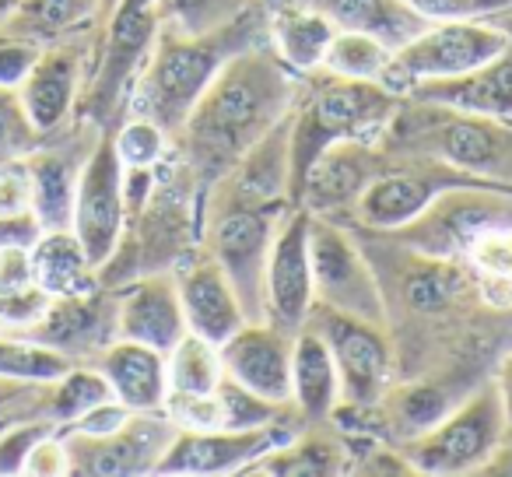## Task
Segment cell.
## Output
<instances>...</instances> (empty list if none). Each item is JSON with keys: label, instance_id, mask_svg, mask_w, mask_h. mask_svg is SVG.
Listing matches in <instances>:
<instances>
[{"label": "cell", "instance_id": "e575fe53", "mask_svg": "<svg viewBox=\"0 0 512 477\" xmlns=\"http://www.w3.org/2000/svg\"><path fill=\"white\" fill-rule=\"evenodd\" d=\"M109 134H113L123 169H158L172 151V137L155 120L137 113H127Z\"/></svg>", "mask_w": 512, "mask_h": 477}, {"label": "cell", "instance_id": "cb8c5ba5", "mask_svg": "<svg viewBox=\"0 0 512 477\" xmlns=\"http://www.w3.org/2000/svg\"><path fill=\"white\" fill-rule=\"evenodd\" d=\"M95 141H99V137H95ZM88 151L81 155L74 144H60V148L39 144L36 151L25 155V169H29V179H32V211H36L43 232L71 228L74 193H78V176H81V165H85Z\"/></svg>", "mask_w": 512, "mask_h": 477}, {"label": "cell", "instance_id": "7402d4cb", "mask_svg": "<svg viewBox=\"0 0 512 477\" xmlns=\"http://www.w3.org/2000/svg\"><path fill=\"white\" fill-rule=\"evenodd\" d=\"M113 397L130 411H165L169 404V355L141 341L116 337L95 355Z\"/></svg>", "mask_w": 512, "mask_h": 477}, {"label": "cell", "instance_id": "ffe728a7", "mask_svg": "<svg viewBox=\"0 0 512 477\" xmlns=\"http://www.w3.org/2000/svg\"><path fill=\"white\" fill-rule=\"evenodd\" d=\"M190 334L172 271H148L116 288V337L141 341L169 355Z\"/></svg>", "mask_w": 512, "mask_h": 477}, {"label": "cell", "instance_id": "b9f144b4", "mask_svg": "<svg viewBox=\"0 0 512 477\" xmlns=\"http://www.w3.org/2000/svg\"><path fill=\"white\" fill-rule=\"evenodd\" d=\"M39 53H43L39 43H32V39H25V36H15V32H8L0 25V85H8V88L22 85L25 74H29L32 64L39 60Z\"/></svg>", "mask_w": 512, "mask_h": 477}, {"label": "cell", "instance_id": "4dcf8cb0", "mask_svg": "<svg viewBox=\"0 0 512 477\" xmlns=\"http://www.w3.org/2000/svg\"><path fill=\"white\" fill-rule=\"evenodd\" d=\"M264 0H158V22L183 36H211L242 22Z\"/></svg>", "mask_w": 512, "mask_h": 477}, {"label": "cell", "instance_id": "d590c367", "mask_svg": "<svg viewBox=\"0 0 512 477\" xmlns=\"http://www.w3.org/2000/svg\"><path fill=\"white\" fill-rule=\"evenodd\" d=\"M214 393H218V404H221V428H264L274 425V421L299 418L295 404H274V400L246 390V386L228 376H221Z\"/></svg>", "mask_w": 512, "mask_h": 477}, {"label": "cell", "instance_id": "e0dca14e", "mask_svg": "<svg viewBox=\"0 0 512 477\" xmlns=\"http://www.w3.org/2000/svg\"><path fill=\"white\" fill-rule=\"evenodd\" d=\"M169 271L176 278L190 334L204 337L211 344H225L246 323V313H242V302L235 295L232 281L225 278L221 264L207 253L204 243H193Z\"/></svg>", "mask_w": 512, "mask_h": 477}, {"label": "cell", "instance_id": "ab89813d", "mask_svg": "<svg viewBox=\"0 0 512 477\" xmlns=\"http://www.w3.org/2000/svg\"><path fill=\"white\" fill-rule=\"evenodd\" d=\"M397 404H400L397 407L400 421H404L414 435L425 432V428H432L435 421L449 411L446 393L435 390V386H407V390L397 393Z\"/></svg>", "mask_w": 512, "mask_h": 477}, {"label": "cell", "instance_id": "681fc988", "mask_svg": "<svg viewBox=\"0 0 512 477\" xmlns=\"http://www.w3.org/2000/svg\"><path fill=\"white\" fill-rule=\"evenodd\" d=\"M113 4H116V0H102V18H106L109 11H113Z\"/></svg>", "mask_w": 512, "mask_h": 477}, {"label": "cell", "instance_id": "d6a6232c", "mask_svg": "<svg viewBox=\"0 0 512 477\" xmlns=\"http://www.w3.org/2000/svg\"><path fill=\"white\" fill-rule=\"evenodd\" d=\"M106 400H116L106 376H102L92 362H74L71 369L60 379H53V386H50V421L64 428V425H71V421H78L85 411L106 404Z\"/></svg>", "mask_w": 512, "mask_h": 477}, {"label": "cell", "instance_id": "1f68e13d", "mask_svg": "<svg viewBox=\"0 0 512 477\" xmlns=\"http://www.w3.org/2000/svg\"><path fill=\"white\" fill-rule=\"evenodd\" d=\"M393 60V46L369 32H341L337 29L320 71L337 74V78H358V81H386Z\"/></svg>", "mask_w": 512, "mask_h": 477}, {"label": "cell", "instance_id": "f1b7e54d", "mask_svg": "<svg viewBox=\"0 0 512 477\" xmlns=\"http://www.w3.org/2000/svg\"><path fill=\"white\" fill-rule=\"evenodd\" d=\"M351 470V456L337 446L334 439H320V435H295V439L281 442V446L267 449L246 474H274V477H288V474H313V477H327V474H344Z\"/></svg>", "mask_w": 512, "mask_h": 477}, {"label": "cell", "instance_id": "d6986e66", "mask_svg": "<svg viewBox=\"0 0 512 477\" xmlns=\"http://www.w3.org/2000/svg\"><path fill=\"white\" fill-rule=\"evenodd\" d=\"M22 337L50 344L71 362H95V355L116 341V292L99 285L85 295L50 299L46 313L29 330H22Z\"/></svg>", "mask_w": 512, "mask_h": 477}, {"label": "cell", "instance_id": "836d02e7", "mask_svg": "<svg viewBox=\"0 0 512 477\" xmlns=\"http://www.w3.org/2000/svg\"><path fill=\"white\" fill-rule=\"evenodd\" d=\"M71 365V358L50 344H39L22 334H0V376L25 379V383H53Z\"/></svg>", "mask_w": 512, "mask_h": 477}, {"label": "cell", "instance_id": "603a6c76", "mask_svg": "<svg viewBox=\"0 0 512 477\" xmlns=\"http://www.w3.org/2000/svg\"><path fill=\"white\" fill-rule=\"evenodd\" d=\"M337 25L302 0H281L267 11V43L278 60L299 78H309L323 67Z\"/></svg>", "mask_w": 512, "mask_h": 477}, {"label": "cell", "instance_id": "c3c4849f", "mask_svg": "<svg viewBox=\"0 0 512 477\" xmlns=\"http://www.w3.org/2000/svg\"><path fill=\"white\" fill-rule=\"evenodd\" d=\"M15 4H18V0H0V25H4V22H8V18H11V11H15Z\"/></svg>", "mask_w": 512, "mask_h": 477}, {"label": "cell", "instance_id": "44dd1931", "mask_svg": "<svg viewBox=\"0 0 512 477\" xmlns=\"http://www.w3.org/2000/svg\"><path fill=\"white\" fill-rule=\"evenodd\" d=\"M404 99L432 102V106H446L456 113L512 120V39L495 60L481 64L477 71L460 74V78L414 81L404 88Z\"/></svg>", "mask_w": 512, "mask_h": 477}, {"label": "cell", "instance_id": "d4e9b609", "mask_svg": "<svg viewBox=\"0 0 512 477\" xmlns=\"http://www.w3.org/2000/svg\"><path fill=\"white\" fill-rule=\"evenodd\" d=\"M341 376H337L334 355H330L327 341L316 334L313 327L295 330L292 341V404L302 421H323L334 418L341 407Z\"/></svg>", "mask_w": 512, "mask_h": 477}, {"label": "cell", "instance_id": "bcb514c9", "mask_svg": "<svg viewBox=\"0 0 512 477\" xmlns=\"http://www.w3.org/2000/svg\"><path fill=\"white\" fill-rule=\"evenodd\" d=\"M428 22H449V18H477L481 0H404Z\"/></svg>", "mask_w": 512, "mask_h": 477}, {"label": "cell", "instance_id": "60d3db41", "mask_svg": "<svg viewBox=\"0 0 512 477\" xmlns=\"http://www.w3.org/2000/svg\"><path fill=\"white\" fill-rule=\"evenodd\" d=\"M53 428H60V425L39 418V421H22V425L8 428V432H0V474H4V477L22 474L32 446H36L46 432H53Z\"/></svg>", "mask_w": 512, "mask_h": 477}, {"label": "cell", "instance_id": "f6af8a7d", "mask_svg": "<svg viewBox=\"0 0 512 477\" xmlns=\"http://www.w3.org/2000/svg\"><path fill=\"white\" fill-rule=\"evenodd\" d=\"M39 235H43V225H39L36 211H22V214H0V246H22V250H32Z\"/></svg>", "mask_w": 512, "mask_h": 477}, {"label": "cell", "instance_id": "30bf717a", "mask_svg": "<svg viewBox=\"0 0 512 477\" xmlns=\"http://www.w3.org/2000/svg\"><path fill=\"white\" fill-rule=\"evenodd\" d=\"M309 260H313L316 302L362 320L386 323V299L376 271L362 257L355 239L327 214H313L309 221Z\"/></svg>", "mask_w": 512, "mask_h": 477}, {"label": "cell", "instance_id": "52a82bcc", "mask_svg": "<svg viewBox=\"0 0 512 477\" xmlns=\"http://www.w3.org/2000/svg\"><path fill=\"white\" fill-rule=\"evenodd\" d=\"M512 32H502L498 25L477 22V18H449V22H432L421 29L411 43L397 46L390 60V74L383 85L404 95L414 81H439L460 78V74L477 71L481 64L495 60L509 46Z\"/></svg>", "mask_w": 512, "mask_h": 477}, {"label": "cell", "instance_id": "f546056e", "mask_svg": "<svg viewBox=\"0 0 512 477\" xmlns=\"http://www.w3.org/2000/svg\"><path fill=\"white\" fill-rule=\"evenodd\" d=\"M221 376L225 369H221L218 344L204 337L186 334L169 351V397H211Z\"/></svg>", "mask_w": 512, "mask_h": 477}, {"label": "cell", "instance_id": "3957f363", "mask_svg": "<svg viewBox=\"0 0 512 477\" xmlns=\"http://www.w3.org/2000/svg\"><path fill=\"white\" fill-rule=\"evenodd\" d=\"M316 78L320 81L302 92L292 109V204H299L309 169L334 144H376L404 106V95L383 81L337 78L327 71H316Z\"/></svg>", "mask_w": 512, "mask_h": 477}, {"label": "cell", "instance_id": "7c38bea8", "mask_svg": "<svg viewBox=\"0 0 512 477\" xmlns=\"http://www.w3.org/2000/svg\"><path fill=\"white\" fill-rule=\"evenodd\" d=\"M71 232L85 246L88 260L95 267H106L109 257L120 250L127 235V204H123V162L116 155L113 134L102 130L99 141L92 144L85 165L78 176V193H74Z\"/></svg>", "mask_w": 512, "mask_h": 477}, {"label": "cell", "instance_id": "9c48e42d", "mask_svg": "<svg viewBox=\"0 0 512 477\" xmlns=\"http://www.w3.org/2000/svg\"><path fill=\"white\" fill-rule=\"evenodd\" d=\"M306 323L327 341L330 355H334L344 397L341 407H351V411L376 407L393 379V348L383 323L341 313L323 302H313Z\"/></svg>", "mask_w": 512, "mask_h": 477}, {"label": "cell", "instance_id": "74e56055", "mask_svg": "<svg viewBox=\"0 0 512 477\" xmlns=\"http://www.w3.org/2000/svg\"><path fill=\"white\" fill-rule=\"evenodd\" d=\"M43 144V134L32 127L18 88L0 85V162L25 158Z\"/></svg>", "mask_w": 512, "mask_h": 477}, {"label": "cell", "instance_id": "7dc6e473", "mask_svg": "<svg viewBox=\"0 0 512 477\" xmlns=\"http://www.w3.org/2000/svg\"><path fill=\"white\" fill-rule=\"evenodd\" d=\"M495 390H498V397H502L505 418H509V428H512V355H509V358H502V365H498Z\"/></svg>", "mask_w": 512, "mask_h": 477}, {"label": "cell", "instance_id": "5bb4252c", "mask_svg": "<svg viewBox=\"0 0 512 477\" xmlns=\"http://www.w3.org/2000/svg\"><path fill=\"white\" fill-rule=\"evenodd\" d=\"M481 183V179L467 176V172L453 169V165L439 162V158H411L383 169L355 200V214L362 225L376 228V232H400L411 225L418 214L428 211L439 193L453 190V186ZM491 186V183H488Z\"/></svg>", "mask_w": 512, "mask_h": 477}, {"label": "cell", "instance_id": "2e32d148", "mask_svg": "<svg viewBox=\"0 0 512 477\" xmlns=\"http://www.w3.org/2000/svg\"><path fill=\"white\" fill-rule=\"evenodd\" d=\"M88 43L81 36L57 39V43L43 46L39 60L32 64V71L25 74V81L18 85V95L25 102L32 127L46 137L60 134L64 123L78 113L81 88H85V71H88Z\"/></svg>", "mask_w": 512, "mask_h": 477}, {"label": "cell", "instance_id": "5b68a950", "mask_svg": "<svg viewBox=\"0 0 512 477\" xmlns=\"http://www.w3.org/2000/svg\"><path fill=\"white\" fill-rule=\"evenodd\" d=\"M204 239L225 278L232 281L246 320H264V274L274 232L295 204H239L204 193Z\"/></svg>", "mask_w": 512, "mask_h": 477}, {"label": "cell", "instance_id": "ee69618b", "mask_svg": "<svg viewBox=\"0 0 512 477\" xmlns=\"http://www.w3.org/2000/svg\"><path fill=\"white\" fill-rule=\"evenodd\" d=\"M22 474H32V477H60V474H67V449H64V439H60V428L46 432L43 439L32 446Z\"/></svg>", "mask_w": 512, "mask_h": 477}, {"label": "cell", "instance_id": "ac0fdd59", "mask_svg": "<svg viewBox=\"0 0 512 477\" xmlns=\"http://www.w3.org/2000/svg\"><path fill=\"white\" fill-rule=\"evenodd\" d=\"M292 341L295 334L274 327L271 320H246L225 344H218L221 369L274 404H292Z\"/></svg>", "mask_w": 512, "mask_h": 477}, {"label": "cell", "instance_id": "484cf974", "mask_svg": "<svg viewBox=\"0 0 512 477\" xmlns=\"http://www.w3.org/2000/svg\"><path fill=\"white\" fill-rule=\"evenodd\" d=\"M29 260H32V274H36V285L50 299L85 295L102 285L99 267L88 260L85 246L78 243V235L71 228H53V232L39 235L29 250Z\"/></svg>", "mask_w": 512, "mask_h": 477}, {"label": "cell", "instance_id": "4fadbf2b", "mask_svg": "<svg viewBox=\"0 0 512 477\" xmlns=\"http://www.w3.org/2000/svg\"><path fill=\"white\" fill-rule=\"evenodd\" d=\"M295 439V425L274 421L264 428H179L176 439L158 456V477H218L246 474L267 449Z\"/></svg>", "mask_w": 512, "mask_h": 477}, {"label": "cell", "instance_id": "9a60e30c", "mask_svg": "<svg viewBox=\"0 0 512 477\" xmlns=\"http://www.w3.org/2000/svg\"><path fill=\"white\" fill-rule=\"evenodd\" d=\"M309 221H313L309 207H288L278 232H274L271 257H267L264 320H271L274 327L288 330V334L306 327L309 309L316 302L313 260H309Z\"/></svg>", "mask_w": 512, "mask_h": 477}, {"label": "cell", "instance_id": "8d00e7d4", "mask_svg": "<svg viewBox=\"0 0 512 477\" xmlns=\"http://www.w3.org/2000/svg\"><path fill=\"white\" fill-rule=\"evenodd\" d=\"M484 288H509L512 292V225H488L467 239L460 253Z\"/></svg>", "mask_w": 512, "mask_h": 477}, {"label": "cell", "instance_id": "277c9868", "mask_svg": "<svg viewBox=\"0 0 512 477\" xmlns=\"http://www.w3.org/2000/svg\"><path fill=\"white\" fill-rule=\"evenodd\" d=\"M102 46L88 67L78 116L99 130H113L127 116L130 92L158 36V0H116L102 18Z\"/></svg>", "mask_w": 512, "mask_h": 477}, {"label": "cell", "instance_id": "f35d334b", "mask_svg": "<svg viewBox=\"0 0 512 477\" xmlns=\"http://www.w3.org/2000/svg\"><path fill=\"white\" fill-rule=\"evenodd\" d=\"M50 386L53 383H25V379L0 376V432L22 421H50Z\"/></svg>", "mask_w": 512, "mask_h": 477}, {"label": "cell", "instance_id": "ba28073f", "mask_svg": "<svg viewBox=\"0 0 512 477\" xmlns=\"http://www.w3.org/2000/svg\"><path fill=\"white\" fill-rule=\"evenodd\" d=\"M425 106L432 109L435 127L428 120H421V116H411L418 127L404 130L400 123L390 120L386 134L428 137V148L435 151V155H428V158H439V162L453 165V169L467 172V176L481 179V183L512 190V120L456 113V109L432 106V102H425Z\"/></svg>", "mask_w": 512, "mask_h": 477}, {"label": "cell", "instance_id": "6da1fadb", "mask_svg": "<svg viewBox=\"0 0 512 477\" xmlns=\"http://www.w3.org/2000/svg\"><path fill=\"white\" fill-rule=\"evenodd\" d=\"M299 95V74L288 71L271 46H246L214 74L172 148L207 190L292 113Z\"/></svg>", "mask_w": 512, "mask_h": 477}, {"label": "cell", "instance_id": "83f0119b", "mask_svg": "<svg viewBox=\"0 0 512 477\" xmlns=\"http://www.w3.org/2000/svg\"><path fill=\"white\" fill-rule=\"evenodd\" d=\"M102 22V0H18L4 29L39 46L81 36L88 25Z\"/></svg>", "mask_w": 512, "mask_h": 477}, {"label": "cell", "instance_id": "7a4b0ae2", "mask_svg": "<svg viewBox=\"0 0 512 477\" xmlns=\"http://www.w3.org/2000/svg\"><path fill=\"white\" fill-rule=\"evenodd\" d=\"M256 43H267L264 4L249 11L242 22L211 32V36H183L169 25H158L155 46L134 81L127 113L155 120L176 144L186 116L193 113L197 99L207 92L214 74L225 67V60Z\"/></svg>", "mask_w": 512, "mask_h": 477}, {"label": "cell", "instance_id": "4316f807", "mask_svg": "<svg viewBox=\"0 0 512 477\" xmlns=\"http://www.w3.org/2000/svg\"><path fill=\"white\" fill-rule=\"evenodd\" d=\"M302 4L327 15L341 32H369L393 50L432 25L404 0H302Z\"/></svg>", "mask_w": 512, "mask_h": 477}, {"label": "cell", "instance_id": "8992f818", "mask_svg": "<svg viewBox=\"0 0 512 477\" xmlns=\"http://www.w3.org/2000/svg\"><path fill=\"white\" fill-rule=\"evenodd\" d=\"M509 432L502 397L488 383L460 407H449L432 428L411 435L400 453L414 474H481Z\"/></svg>", "mask_w": 512, "mask_h": 477}, {"label": "cell", "instance_id": "8fae6325", "mask_svg": "<svg viewBox=\"0 0 512 477\" xmlns=\"http://www.w3.org/2000/svg\"><path fill=\"white\" fill-rule=\"evenodd\" d=\"M179 425L169 411H134L120 428L106 435L64 432L60 439L67 449V474L81 477H134L151 474L158 456L176 439Z\"/></svg>", "mask_w": 512, "mask_h": 477}, {"label": "cell", "instance_id": "7bdbcfd3", "mask_svg": "<svg viewBox=\"0 0 512 477\" xmlns=\"http://www.w3.org/2000/svg\"><path fill=\"white\" fill-rule=\"evenodd\" d=\"M32 211V179L25 169V158L0 162V214Z\"/></svg>", "mask_w": 512, "mask_h": 477}]
</instances>
